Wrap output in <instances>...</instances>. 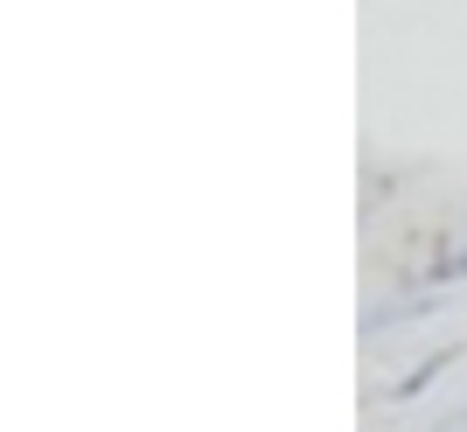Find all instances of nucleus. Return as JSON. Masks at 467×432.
Instances as JSON below:
<instances>
[{
    "label": "nucleus",
    "instance_id": "f257e3e1",
    "mask_svg": "<svg viewBox=\"0 0 467 432\" xmlns=\"http://www.w3.org/2000/svg\"><path fill=\"white\" fill-rule=\"evenodd\" d=\"M432 279H467V231L453 237V244H447L440 258H432Z\"/></svg>",
    "mask_w": 467,
    "mask_h": 432
}]
</instances>
